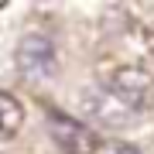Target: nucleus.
I'll return each mask as SVG.
<instances>
[{
    "label": "nucleus",
    "mask_w": 154,
    "mask_h": 154,
    "mask_svg": "<svg viewBox=\"0 0 154 154\" xmlns=\"http://www.w3.org/2000/svg\"><path fill=\"white\" fill-rule=\"evenodd\" d=\"M103 93L110 96L120 110H127L130 116H137V113H144V110L154 106V79L144 69L123 65V69L110 72V79L103 82Z\"/></svg>",
    "instance_id": "nucleus-1"
},
{
    "label": "nucleus",
    "mask_w": 154,
    "mask_h": 154,
    "mask_svg": "<svg viewBox=\"0 0 154 154\" xmlns=\"http://www.w3.org/2000/svg\"><path fill=\"white\" fill-rule=\"evenodd\" d=\"M48 134L65 154H93L99 147L96 130H89L82 120H72L58 110H48Z\"/></svg>",
    "instance_id": "nucleus-2"
},
{
    "label": "nucleus",
    "mask_w": 154,
    "mask_h": 154,
    "mask_svg": "<svg viewBox=\"0 0 154 154\" xmlns=\"http://www.w3.org/2000/svg\"><path fill=\"white\" fill-rule=\"evenodd\" d=\"M17 69L24 79H48L55 72V45L45 34H28L17 45Z\"/></svg>",
    "instance_id": "nucleus-3"
},
{
    "label": "nucleus",
    "mask_w": 154,
    "mask_h": 154,
    "mask_svg": "<svg viewBox=\"0 0 154 154\" xmlns=\"http://www.w3.org/2000/svg\"><path fill=\"white\" fill-rule=\"evenodd\" d=\"M24 123V106L17 103L11 93L0 89V140H11Z\"/></svg>",
    "instance_id": "nucleus-4"
},
{
    "label": "nucleus",
    "mask_w": 154,
    "mask_h": 154,
    "mask_svg": "<svg viewBox=\"0 0 154 154\" xmlns=\"http://www.w3.org/2000/svg\"><path fill=\"white\" fill-rule=\"evenodd\" d=\"M103 154H140L134 144H123V140H116V144H106L103 147Z\"/></svg>",
    "instance_id": "nucleus-5"
}]
</instances>
